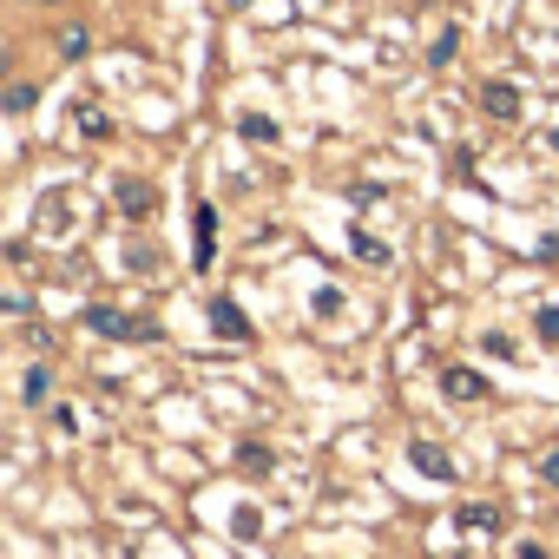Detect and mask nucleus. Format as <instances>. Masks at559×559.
Listing matches in <instances>:
<instances>
[{"mask_svg": "<svg viewBox=\"0 0 559 559\" xmlns=\"http://www.w3.org/2000/svg\"><path fill=\"white\" fill-rule=\"evenodd\" d=\"M47 382H53V376H47V369H27V389H21V395H27V402H34V408H40V402H47Z\"/></svg>", "mask_w": 559, "mask_h": 559, "instance_id": "ddd939ff", "label": "nucleus"}, {"mask_svg": "<svg viewBox=\"0 0 559 559\" xmlns=\"http://www.w3.org/2000/svg\"><path fill=\"white\" fill-rule=\"evenodd\" d=\"M454 47H461V34L448 27V34H435V47H428V60H435V67H448V60H454Z\"/></svg>", "mask_w": 559, "mask_h": 559, "instance_id": "f8f14e48", "label": "nucleus"}, {"mask_svg": "<svg viewBox=\"0 0 559 559\" xmlns=\"http://www.w3.org/2000/svg\"><path fill=\"white\" fill-rule=\"evenodd\" d=\"M237 467H243V474H270L276 461H270V448H257V441H243V448H237Z\"/></svg>", "mask_w": 559, "mask_h": 559, "instance_id": "9b49d317", "label": "nucleus"}, {"mask_svg": "<svg viewBox=\"0 0 559 559\" xmlns=\"http://www.w3.org/2000/svg\"><path fill=\"white\" fill-rule=\"evenodd\" d=\"M198 270H211V257H217V211L211 204H198Z\"/></svg>", "mask_w": 559, "mask_h": 559, "instance_id": "0eeeda50", "label": "nucleus"}, {"mask_svg": "<svg viewBox=\"0 0 559 559\" xmlns=\"http://www.w3.org/2000/svg\"><path fill=\"white\" fill-rule=\"evenodd\" d=\"M461 526H467V533H493V526H500V507H493V500H467V507H461Z\"/></svg>", "mask_w": 559, "mask_h": 559, "instance_id": "6e6552de", "label": "nucleus"}, {"mask_svg": "<svg viewBox=\"0 0 559 559\" xmlns=\"http://www.w3.org/2000/svg\"><path fill=\"white\" fill-rule=\"evenodd\" d=\"M119 204H126L132 217H139V211H152V185H145V178H119Z\"/></svg>", "mask_w": 559, "mask_h": 559, "instance_id": "1a4fd4ad", "label": "nucleus"}, {"mask_svg": "<svg viewBox=\"0 0 559 559\" xmlns=\"http://www.w3.org/2000/svg\"><path fill=\"white\" fill-rule=\"evenodd\" d=\"M539 474H546V480H552V487H559V448H552V454H546V461H539Z\"/></svg>", "mask_w": 559, "mask_h": 559, "instance_id": "a211bd4d", "label": "nucleus"}, {"mask_svg": "<svg viewBox=\"0 0 559 559\" xmlns=\"http://www.w3.org/2000/svg\"><path fill=\"white\" fill-rule=\"evenodd\" d=\"M243 139H257V145H270V139H276V126H270V119H243Z\"/></svg>", "mask_w": 559, "mask_h": 559, "instance_id": "2eb2a0df", "label": "nucleus"}, {"mask_svg": "<svg viewBox=\"0 0 559 559\" xmlns=\"http://www.w3.org/2000/svg\"><path fill=\"white\" fill-rule=\"evenodd\" d=\"M480 106H487L493 119H520V93H513L507 80H487V86H480Z\"/></svg>", "mask_w": 559, "mask_h": 559, "instance_id": "20e7f679", "label": "nucleus"}, {"mask_svg": "<svg viewBox=\"0 0 559 559\" xmlns=\"http://www.w3.org/2000/svg\"><path fill=\"white\" fill-rule=\"evenodd\" d=\"M93 47V34H86V21H60V34H53V53L60 60H80Z\"/></svg>", "mask_w": 559, "mask_h": 559, "instance_id": "423d86ee", "label": "nucleus"}, {"mask_svg": "<svg viewBox=\"0 0 559 559\" xmlns=\"http://www.w3.org/2000/svg\"><path fill=\"white\" fill-rule=\"evenodd\" d=\"M34 8H60V0H34Z\"/></svg>", "mask_w": 559, "mask_h": 559, "instance_id": "6ab92c4d", "label": "nucleus"}, {"mask_svg": "<svg viewBox=\"0 0 559 559\" xmlns=\"http://www.w3.org/2000/svg\"><path fill=\"white\" fill-rule=\"evenodd\" d=\"M211 323H217V336H224V343H243V336H250V323H243V310H237L230 297H217V304H211Z\"/></svg>", "mask_w": 559, "mask_h": 559, "instance_id": "39448f33", "label": "nucleus"}, {"mask_svg": "<svg viewBox=\"0 0 559 559\" xmlns=\"http://www.w3.org/2000/svg\"><path fill=\"white\" fill-rule=\"evenodd\" d=\"M408 461H415L428 480H454V454H448L441 441H415V448H408Z\"/></svg>", "mask_w": 559, "mask_h": 559, "instance_id": "7ed1b4c3", "label": "nucleus"}, {"mask_svg": "<svg viewBox=\"0 0 559 559\" xmlns=\"http://www.w3.org/2000/svg\"><path fill=\"white\" fill-rule=\"evenodd\" d=\"M34 99H40V93H34L27 80H14L8 93H0V112H14V119H21V112H34Z\"/></svg>", "mask_w": 559, "mask_h": 559, "instance_id": "9d476101", "label": "nucleus"}, {"mask_svg": "<svg viewBox=\"0 0 559 559\" xmlns=\"http://www.w3.org/2000/svg\"><path fill=\"white\" fill-rule=\"evenodd\" d=\"M533 330H539V343H559V310H539V323H533Z\"/></svg>", "mask_w": 559, "mask_h": 559, "instance_id": "dca6fc26", "label": "nucleus"}, {"mask_svg": "<svg viewBox=\"0 0 559 559\" xmlns=\"http://www.w3.org/2000/svg\"><path fill=\"white\" fill-rule=\"evenodd\" d=\"M86 330H99V336H112V343H145L152 336V323H139V317H119V310H86Z\"/></svg>", "mask_w": 559, "mask_h": 559, "instance_id": "f257e3e1", "label": "nucleus"}, {"mask_svg": "<svg viewBox=\"0 0 559 559\" xmlns=\"http://www.w3.org/2000/svg\"><path fill=\"white\" fill-rule=\"evenodd\" d=\"M441 395L448 402H487V376L480 369H448L441 376Z\"/></svg>", "mask_w": 559, "mask_h": 559, "instance_id": "f03ea898", "label": "nucleus"}, {"mask_svg": "<svg viewBox=\"0 0 559 559\" xmlns=\"http://www.w3.org/2000/svg\"><path fill=\"white\" fill-rule=\"evenodd\" d=\"M513 559H546V546H533V539H520V546H513Z\"/></svg>", "mask_w": 559, "mask_h": 559, "instance_id": "f3484780", "label": "nucleus"}, {"mask_svg": "<svg viewBox=\"0 0 559 559\" xmlns=\"http://www.w3.org/2000/svg\"><path fill=\"white\" fill-rule=\"evenodd\" d=\"M356 250H362V257H369V263H389V243H376V237H369V230H356Z\"/></svg>", "mask_w": 559, "mask_h": 559, "instance_id": "4468645a", "label": "nucleus"}]
</instances>
